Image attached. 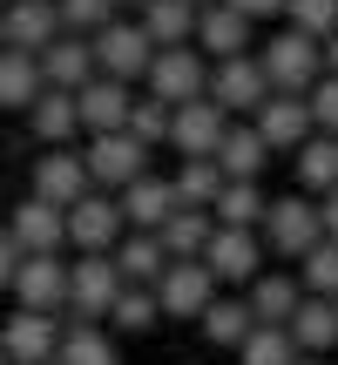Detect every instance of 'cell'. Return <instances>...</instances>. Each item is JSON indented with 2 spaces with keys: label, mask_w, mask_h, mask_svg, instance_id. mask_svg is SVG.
Here are the masks:
<instances>
[{
  "label": "cell",
  "mask_w": 338,
  "mask_h": 365,
  "mask_svg": "<svg viewBox=\"0 0 338 365\" xmlns=\"http://www.w3.org/2000/svg\"><path fill=\"white\" fill-rule=\"evenodd\" d=\"M108 264H116L122 284H156L163 264H169V250L156 244V230H122L116 250H108Z\"/></svg>",
  "instance_id": "25"
},
{
  "label": "cell",
  "mask_w": 338,
  "mask_h": 365,
  "mask_svg": "<svg viewBox=\"0 0 338 365\" xmlns=\"http://www.w3.org/2000/svg\"><path fill=\"white\" fill-rule=\"evenodd\" d=\"M298 284L312 291V298H338V237H318L298 257Z\"/></svg>",
  "instance_id": "36"
},
{
  "label": "cell",
  "mask_w": 338,
  "mask_h": 365,
  "mask_svg": "<svg viewBox=\"0 0 338 365\" xmlns=\"http://www.w3.org/2000/svg\"><path fill=\"white\" fill-rule=\"evenodd\" d=\"M116 210H122V223H129V230H163V217L176 210V182L143 170L135 182H122V190H116Z\"/></svg>",
  "instance_id": "18"
},
{
  "label": "cell",
  "mask_w": 338,
  "mask_h": 365,
  "mask_svg": "<svg viewBox=\"0 0 338 365\" xmlns=\"http://www.w3.org/2000/svg\"><path fill=\"white\" fill-rule=\"evenodd\" d=\"M54 34H61V14H54V0H7V7H0V48L41 54Z\"/></svg>",
  "instance_id": "17"
},
{
  "label": "cell",
  "mask_w": 338,
  "mask_h": 365,
  "mask_svg": "<svg viewBox=\"0 0 338 365\" xmlns=\"http://www.w3.org/2000/svg\"><path fill=\"white\" fill-rule=\"evenodd\" d=\"M291 345H298V352H312V359H325L332 345H338V298H312V291H304L298 298V312H291Z\"/></svg>",
  "instance_id": "22"
},
{
  "label": "cell",
  "mask_w": 338,
  "mask_h": 365,
  "mask_svg": "<svg viewBox=\"0 0 338 365\" xmlns=\"http://www.w3.org/2000/svg\"><path fill=\"white\" fill-rule=\"evenodd\" d=\"M264 203H271V196H264L257 182H230V176H223V190H217V203H210V217H217L223 230H257V223H264Z\"/></svg>",
  "instance_id": "33"
},
{
  "label": "cell",
  "mask_w": 338,
  "mask_h": 365,
  "mask_svg": "<svg viewBox=\"0 0 338 365\" xmlns=\"http://www.w3.org/2000/svg\"><path fill=\"white\" fill-rule=\"evenodd\" d=\"M196 325H203V339L217 345V352H237V345L250 339V325H257V318H250L244 298H223V291H217V298L203 304V318H196Z\"/></svg>",
  "instance_id": "30"
},
{
  "label": "cell",
  "mask_w": 338,
  "mask_h": 365,
  "mask_svg": "<svg viewBox=\"0 0 338 365\" xmlns=\"http://www.w3.org/2000/svg\"><path fill=\"white\" fill-rule=\"evenodd\" d=\"M88 48H95V75H108V81H143L149 75V61H156V41L143 34V21H108V27H95L88 34Z\"/></svg>",
  "instance_id": "1"
},
{
  "label": "cell",
  "mask_w": 338,
  "mask_h": 365,
  "mask_svg": "<svg viewBox=\"0 0 338 365\" xmlns=\"http://www.w3.org/2000/svg\"><path fill=\"white\" fill-rule=\"evenodd\" d=\"M41 81H48V88H68V95H75L81 81H95V48H88V34H54L48 48H41Z\"/></svg>",
  "instance_id": "21"
},
{
  "label": "cell",
  "mask_w": 338,
  "mask_h": 365,
  "mask_svg": "<svg viewBox=\"0 0 338 365\" xmlns=\"http://www.w3.org/2000/svg\"><path fill=\"white\" fill-rule=\"evenodd\" d=\"M291 365H325V359H312V352H298V359H291Z\"/></svg>",
  "instance_id": "46"
},
{
  "label": "cell",
  "mask_w": 338,
  "mask_h": 365,
  "mask_svg": "<svg viewBox=\"0 0 338 365\" xmlns=\"http://www.w3.org/2000/svg\"><path fill=\"white\" fill-rule=\"evenodd\" d=\"M95 182H88V163H81V149H48V156L34 163V182H27V196H41V203H54V210H68V203H81Z\"/></svg>",
  "instance_id": "15"
},
{
  "label": "cell",
  "mask_w": 338,
  "mask_h": 365,
  "mask_svg": "<svg viewBox=\"0 0 338 365\" xmlns=\"http://www.w3.org/2000/svg\"><path fill=\"white\" fill-rule=\"evenodd\" d=\"M250 41H257V21H250V14L223 7V0L196 7V54H203V61H230V54H250Z\"/></svg>",
  "instance_id": "11"
},
{
  "label": "cell",
  "mask_w": 338,
  "mask_h": 365,
  "mask_svg": "<svg viewBox=\"0 0 338 365\" xmlns=\"http://www.w3.org/2000/svg\"><path fill=\"white\" fill-rule=\"evenodd\" d=\"M0 365H14V359H7V352H0Z\"/></svg>",
  "instance_id": "49"
},
{
  "label": "cell",
  "mask_w": 338,
  "mask_h": 365,
  "mask_svg": "<svg viewBox=\"0 0 338 365\" xmlns=\"http://www.w3.org/2000/svg\"><path fill=\"white\" fill-rule=\"evenodd\" d=\"M250 129L264 135V149H271V156H291V149H298L318 122H312V102H304V95H277V88H271V95L257 102V115H250Z\"/></svg>",
  "instance_id": "10"
},
{
  "label": "cell",
  "mask_w": 338,
  "mask_h": 365,
  "mask_svg": "<svg viewBox=\"0 0 338 365\" xmlns=\"http://www.w3.org/2000/svg\"><path fill=\"white\" fill-rule=\"evenodd\" d=\"M257 68H264V81H271L277 95H304L318 75H325V61H318V41L298 34V27H285V34L264 41V48H257Z\"/></svg>",
  "instance_id": "3"
},
{
  "label": "cell",
  "mask_w": 338,
  "mask_h": 365,
  "mask_svg": "<svg viewBox=\"0 0 338 365\" xmlns=\"http://www.w3.org/2000/svg\"><path fill=\"white\" fill-rule=\"evenodd\" d=\"M190 7H210V0H190Z\"/></svg>",
  "instance_id": "48"
},
{
  "label": "cell",
  "mask_w": 338,
  "mask_h": 365,
  "mask_svg": "<svg viewBox=\"0 0 338 365\" xmlns=\"http://www.w3.org/2000/svg\"><path fill=\"white\" fill-rule=\"evenodd\" d=\"M210 230H217V217H210V210H190V203H176V210H169V217H163L156 244L169 250V257H203Z\"/></svg>",
  "instance_id": "29"
},
{
  "label": "cell",
  "mask_w": 338,
  "mask_h": 365,
  "mask_svg": "<svg viewBox=\"0 0 338 365\" xmlns=\"http://www.w3.org/2000/svg\"><path fill=\"white\" fill-rule=\"evenodd\" d=\"M81 163H88V182H95V190H122V182H135V176L149 170V149L135 143L129 129H102V135H88Z\"/></svg>",
  "instance_id": "8"
},
{
  "label": "cell",
  "mask_w": 338,
  "mask_h": 365,
  "mask_svg": "<svg viewBox=\"0 0 338 365\" xmlns=\"http://www.w3.org/2000/svg\"><path fill=\"white\" fill-rule=\"evenodd\" d=\"M291 170H298V182L312 196H325L332 182H338V135H325V129H312L298 149H291Z\"/></svg>",
  "instance_id": "28"
},
{
  "label": "cell",
  "mask_w": 338,
  "mask_h": 365,
  "mask_svg": "<svg viewBox=\"0 0 338 365\" xmlns=\"http://www.w3.org/2000/svg\"><path fill=\"white\" fill-rule=\"evenodd\" d=\"M116 291H122V277H116V264H108V250H81V257L68 264V312L61 318L95 325V318H108Z\"/></svg>",
  "instance_id": "6"
},
{
  "label": "cell",
  "mask_w": 338,
  "mask_h": 365,
  "mask_svg": "<svg viewBox=\"0 0 338 365\" xmlns=\"http://www.w3.org/2000/svg\"><path fill=\"white\" fill-rule=\"evenodd\" d=\"M48 88L41 81V54H21V48H0V108L7 115H27V102Z\"/></svg>",
  "instance_id": "27"
},
{
  "label": "cell",
  "mask_w": 338,
  "mask_h": 365,
  "mask_svg": "<svg viewBox=\"0 0 338 365\" xmlns=\"http://www.w3.org/2000/svg\"><path fill=\"white\" fill-rule=\"evenodd\" d=\"M129 230L116 210V190H88L81 203H68V250H116V237Z\"/></svg>",
  "instance_id": "13"
},
{
  "label": "cell",
  "mask_w": 338,
  "mask_h": 365,
  "mask_svg": "<svg viewBox=\"0 0 338 365\" xmlns=\"http://www.w3.org/2000/svg\"><path fill=\"white\" fill-rule=\"evenodd\" d=\"M304 102H312V122L325 135H338V75H318L312 88H304Z\"/></svg>",
  "instance_id": "41"
},
{
  "label": "cell",
  "mask_w": 338,
  "mask_h": 365,
  "mask_svg": "<svg viewBox=\"0 0 338 365\" xmlns=\"http://www.w3.org/2000/svg\"><path fill=\"white\" fill-rule=\"evenodd\" d=\"M48 365H116V339H108L102 325H75V318H68Z\"/></svg>",
  "instance_id": "32"
},
{
  "label": "cell",
  "mask_w": 338,
  "mask_h": 365,
  "mask_svg": "<svg viewBox=\"0 0 338 365\" xmlns=\"http://www.w3.org/2000/svg\"><path fill=\"white\" fill-rule=\"evenodd\" d=\"M116 7H149V0H116Z\"/></svg>",
  "instance_id": "47"
},
{
  "label": "cell",
  "mask_w": 338,
  "mask_h": 365,
  "mask_svg": "<svg viewBox=\"0 0 338 365\" xmlns=\"http://www.w3.org/2000/svg\"><path fill=\"white\" fill-rule=\"evenodd\" d=\"M61 312H14L7 325H0V352H7L14 365H48L54 345H61Z\"/></svg>",
  "instance_id": "16"
},
{
  "label": "cell",
  "mask_w": 338,
  "mask_h": 365,
  "mask_svg": "<svg viewBox=\"0 0 338 365\" xmlns=\"http://www.w3.org/2000/svg\"><path fill=\"white\" fill-rule=\"evenodd\" d=\"M318 223H325V237H338V182L318 196Z\"/></svg>",
  "instance_id": "43"
},
{
  "label": "cell",
  "mask_w": 338,
  "mask_h": 365,
  "mask_svg": "<svg viewBox=\"0 0 338 365\" xmlns=\"http://www.w3.org/2000/svg\"><path fill=\"white\" fill-rule=\"evenodd\" d=\"M223 129H230V115H223L210 95H196V102L169 108V143L163 149H176V156H210V149L223 143Z\"/></svg>",
  "instance_id": "12"
},
{
  "label": "cell",
  "mask_w": 338,
  "mask_h": 365,
  "mask_svg": "<svg viewBox=\"0 0 338 365\" xmlns=\"http://www.w3.org/2000/svg\"><path fill=\"white\" fill-rule=\"evenodd\" d=\"M7 291H14L21 312H68V257L61 250H54V257L48 250H21Z\"/></svg>",
  "instance_id": "5"
},
{
  "label": "cell",
  "mask_w": 338,
  "mask_h": 365,
  "mask_svg": "<svg viewBox=\"0 0 338 365\" xmlns=\"http://www.w3.org/2000/svg\"><path fill=\"white\" fill-rule=\"evenodd\" d=\"M7 237L21 250H68V210H54V203H41V196H27V203H14V217H7Z\"/></svg>",
  "instance_id": "19"
},
{
  "label": "cell",
  "mask_w": 338,
  "mask_h": 365,
  "mask_svg": "<svg viewBox=\"0 0 338 365\" xmlns=\"http://www.w3.org/2000/svg\"><path fill=\"white\" fill-rule=\"evenodd\" d=\"M122 129H129L143 149H163V143H169V102H156V95H135Z\"/></svg>",
  "instance_id": "38"
},
{
  "label": "cell",
  "mask_w": 338,
  "mask_h": 365,
  "mask_svg": "<svg viewBox=\"0 0 338 365\" xmlns=\"http://www.w3.org/2000/svg\"><path fill=\"white\" fill-rule=\"evenodd\" d=\"M27 129H34L48 149L75 143V135H81V108H75V95H68V88H41L34 102H27Z\"/></svg>",
  "instance_id": "23"
},
{
  "label": "cell",
  "mask_w": 338,
  "mask_h": 365,
  "mask_svg": "<svg viewBox=\"0 0 338 365\" xmlns=\"http://www.w3.org/2000/svg\"><path fill=\"white\" fill-rule=\"evenodd\" d=\"M149 291H156V312H163V318H183V325H190V318H203V304L217 298L223 284L210 277L203 257H169L163 277H156Z\"/></svg>",
  "instance_id": "4"
},
{
  "label": "cell",
  "mask_w": 338,
  "mask_h": 365,
  "mask_svg": "<svg viewBox=\"0 0 338 365\" xmlns=\"http://www.w3.org/2000/svg\"><path fill=\"white\" fill-rule=\"evenodd\" d=\"M210 156H217V170L230 176V182H257V176H264V163H271V149H264V135L250 129V122H244V129L230 122V129H223V143L210 149Z\"/></svg>",
  "instance_id": "26"
},
{
  "label": "cell",
  "mask_w": 338,
  "mask_h": 365,
  "mask_svg": "<svg viewBox=\"0 0 338 365\" xmlns=\"http://www.w3.org/2000/svg\"><path fill=\"white\" fill-rule=\"evenodd\" d=\"M298 345H291L285 325H250V339L237 345V365H291Z\"/></svg>",
  "instance_id": "37"
},
{
  "label": "cell",
  "mask_w": 338,
  "mask_h": 365,
  "mask_svg": "<svg viewBox=\"0 0 338 365\" xmlns=\"http://www.w3.org/2000/svg\"><path fill=\"white\" fill-rule=\"evenodd\" d=\"M108 325H116L122 339H149V331L163 325L156 291H149V284H122V291H116V304H108Z\"/></svg>",
  "instance_id": "34"
},
{
  "label": "cell",
  "mask_w": 338,
  "mask_h": 365,
  "mask_svg": "<svg viewBox=\"0 0 338 365\" xmlns=\"http://www.w3.org/2000/svg\"><path fill=\"white\" fill-rule=\"evenodd\" d=\"M143 88L156 95V102H196V95L210 88V61L196 54V41H183V48H156V61H149Z\"/></svg>",
  "instance_id": "7"
},
{
  "label": "cell",
  "mask_w": 338,
  "mask_h": 365,
  "mask_svg": "<svg viewBox=\"0 0 338 365\" xmlns=\"http://www.w3.org/2000/svg\"><path fill=\"white\" fill-rule=\"evenodd\" d=\"M135 21H143V34L156 41V48L196 41V7H190V0H149V7H135Z\"/></svg>",
  "instance_id": "31"
},
{
  "label": "cell",
  "mask_w": 338,
  "mask_h": 365,
  "mask_svg": "<svg viewBox=\"0 0 338 365\" xmlns=\"http://www.w3.org/2000/svg\"><path fill=\"white\" fill-rule=\"evenodd\" d=\"M257 237H264V257H304V250L325 237V223H318V203H304L298 190H291V196H271V203H264Z\"/></svg>",
  "instance_id": "2"
},
{
  "label": "cell",
  "mask_w": 338,
  "mask_h": 365,
  "mask_svg": "<svg viewBox=\"0 0 338 365\" xmlns=\"http://www.w3.org/2000/svg\"><path fill=\"white\" fill-rule=\"evenodd\" d=\"M223 7L250 14V21H277V14H285V0H223Z\"/></svg>",
  "instance_id": "42"
},
{
  "label": "cell",
  "mask_w": 338,
  "mask_h": 365,
  "mask_svg": "<svg viewBox=\"0 0 338 365\" xmlns=\"http://www.w3.org/2000/svg\"><path fill=\"white\" fill-rule=\"evenodd\" d=\"M203 264H210V277L217 284H250V277L264 271V237L257 230H210V244H203Z\"/></svg>",
  "instance_id": "14"
},
{
  "label": "cell",
  "mask_w": 338,
  "mask_h": 365,
  "mask_svg": "<svg viewBox=\"0 0 338 365\" xmlns=\"http://www.w3.org/2000/svg\"><path fill=\"white\" fill-rule=\"evenodd\" d=\"M54 14H61V34H95V27L116 21V0H54Z\"/></svg>",
  "instance_id": "40"
},
{
  "label": "cell",
  "mask_w": 338,
  "mask_h": 365,
  "mask_svg": "<svg viewBox=\"0 0 338 365\" xmlns=\"http://www.w3.org/2000/svg\"><path fill=\"white\" fill-rule=\"evenodd\" d=\"M14 264H21V244H14V237L0 230V291H7V277H14Z\"/></svg>",
  "instance_id": "44"
},
{
  "label": "cell",
  "mask_w": 338,
  "mask_h": 365,
  "mask_svg": "<svg viewBox=\"0 0 338 365\" xmlns=\"http://www.w3.org/2000/svg\"><path fill=\"white\" fill-rule=\"evenodd\" d=\"M0 7H7V0H0Z\"/></svg>",
  "instance_id": "50"
},
{
  "label": "cell",
  "mask_w": 338,
  "mask_h": 365,
  "mask_svg": "<svg viewBox=\"0 0 338 365\" xmlns=\"http://www.w3.org/2000/svg\"><path fill=\"white\" fill-rule=\"evenodd\" d=\"M203 95L223 108V115H257V102L271 95V81H264L257 54H230V61L210 68V88H203Z\"/></svg>",
  "instance_id": "9"
},
{
  "label": "cell",
  "mask_w": 338,
  "mask_h": 365,
  "mask_svg": "<svg viewBox=\"0 0 338 365\" xmlns=\"http://www.w3.org/2000/svg\"><path fill=\"white\" fill-rule=\"evenodd\" d=\"M285 27H298L312 41L338 34V0H285Z\"/></svg>",
  "instance_id": "39"
},
{
  "label": "cell",
  "mask_w": 338,
  "mask_h": 365,
  "mask_svg": "<svg viewBox=\"0 0 338 365\" xmlns=\"http://www.w3.org/2000/svg\"><path fill=\"white\" fill-rule=\"evenodd\" d=\"M318 61H325V75H338V34L318 41Z\"/></svg>",
  "instance_id": "45"
},
{
  "label": "cell",
  "mask_w": 338,
  "mask_h": 365,
  "mask_svg": "<svg viewBox=\"0 0 338 365\" xmlns=\"http://www.w3.org/2000/svg\"><path fill=\"white\" fill-rule=\"evenodd\" d=\"M129 102H135V88H129V81H108V75H95V81L75 88V108H81V129H88V135L122 129V122H129Z\"/></svg>",
  "instance_id": "20"
},
{
  "label": "cell",
  "mask_w": 338,
  "mask_h": 365,
  "mask_svg": "<svg viewBox=\"0 0 338 365\" xmlns=\"http://www.w3.org/2000/svg\"><path fill=\"white\" fill-rule=\"evenodd\" d=\"M169 182H176V203L210 210V203H217V190H223V170H217V156H183V170L169 176Z\"/></svg>",
  "instance_id": "35"
},
{
  "label": "cell",
  "mask_w": 338,
  "mask_h": 365,
  "mask_svg": "<svg viewBox=\"0 0 338 365\" xmlns=\"http://www.w3.org/2000/svg\"><path fill=\"white\" fill-rule=\"evenodd\" d=\"M298 298H304V284H298V277H285V271H257V277L244 284V304H250L257 325H291Z\"/></svg>",
  "instance_id": "24"
}]
</instances>
